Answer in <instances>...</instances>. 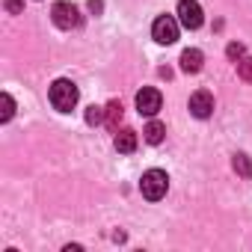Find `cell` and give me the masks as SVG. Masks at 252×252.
Wrapping results in <instances>:
<instances>
[{
	"label": "cell",
	"instance_id": "e0dca14e",
	"mask_svg": "<svg viewBox=\"0 0 252 252\" xmlns=\"http://www.w3.org/2000/svg\"><path fill=\"white\" fill-rule=\"evenodd\" d=\"M3 6L9 15H21L24 12V0H3Z\"/></svg>",
	"mask_w": 252,
	"mask_h": 252
},
{
	"label": "cell",
	"instance_id": "ac0fdd59",
	"mask_svg": "<svg viewBox=\"0 0 252 252\" xmlns=\"http://www.w3.org/2000/svg\"><path fill=\"white\" fill-rule=\"evenodd\" d=\"M89 9H92V12H95V15H98V12H101V9H104V3H101V0H89Z\"/></svg>",
	"mask_w": 252,
	"mask_h": 252
},
{
	"label": "cell",
	"instance_id": "5bb4252c",
	"mask_svg": "<svg viewBox=\"0 0 252 252\" xmlns=\"http://www.w3.org/2000/svg\"><path fill=\"white\" fill-rule=\"evenodd\" d=\"M237 74H240L243 80H249V83H252V57L237 60Z\"/></svg>",
	"mask_w": 252,
	"mask_h": 252
},
{
	"label": "cell",
	"instance_id": "52a82bcc",
	"mask_svg": "<svg viewBox=\"0 0 252 252\" xmlns=\"http://www.w3.org/2000/svg\"><path fill=\"white\" fill-rule=\"evenodd\" d=\"M187 107H190V113H193L196 119H208V116L214 113V95H211L208 89H196V92L190 95Z\"/></svg>",
	"mask_w": 252,
	"mask_h": 252
},
{
	"label": "cell",
	"instance_id": "6da1fadb",
	"mask_svg": "<svg viewBox=\"0 0 252 252\" xmlns=\"http://www.w3.org/2000/svg\"><path fill=\"white\" fill-rule=\"evenodd\" d=\"M48 98H51L54 110H60V113H71V110L77 107V98H80V92H77V86H74L71 80L60 77V80H54V83H51V89H48Z\"/></svg>",
	"mask_w": 252,
	"mask_h": 252
},
{
	"label": "cell",
	"instance_id": "30bf717a",
	"mask_svg": "<svg viewBox=\"0 0 252 252\" xmlns=\"http://www.w3.org/2000/svg\"><path fill=\"white\" fill-rule=\"evenodd\" d=\"M143 137H146L149 146H160L163 137H166V128H163L160 122H149V125H146V131H143Z\"/></svg>",
	"mask_w": 252,
	"mask_h": 252
},
{
	"label": "cell",
	"instance_id": "277c9868",
	"mask_svg": "<svg viewBox=\"0 0 252 252\" xmlns=\"http://www.w3.org/2000/svg\"><path fill=\"white\" fill-rule=\"evenodd\" d=\"M152 36H155L158 45H175V42H178V18H172V15H160V18H155V24H152Z\"/></svg>",
	"mask_w": 252,
	"mask_h": 252
},
{
	"label": "cell",
	"instance_id": "2e32d148",
	"mask_svg": "<svg viewBox=\"0 0 252 252\" xmlns=\"http://www.w3.org/2000/svg\"><path fill=\"white\" fill-rule=\"evenodd\" d=\"M225 54H228V57H231V60L237 63V60H243V57H246V48H243L240 42H231V45L225 48Z\"/></svg>",
	"mask_w": 252,
	"mask_h": 252
},
{
	"label": "cell",
	"instance_id": "8992f818",
	"mask_svg": "<svg viewBox=\"0 0 252 252\" xmlns=\"http://www.w3.org/2000/svg\"><path fill=\"white\" fill-rule=\"evenodd\" d=\"M160 107H163V98H160V92L155 86H143L137 92V110H140V116H158Z\"/></svg>",
	"mask_w": 252,
	"mask_h": 252
},
{
	"label": "cell",
	"instance_id": "7a4b0ae2",
	"mask_svg": "<svg viewBox=\"0 0 252 252\" xmlns=\"http://www.w3.org/2000/svg\"><path fill=\"white\" fill-rule=\"evenodd\" d=\"M166 190H169V175H166L163 169H149V172H143V178H140V193H143L149 202L163 199Z\"/></svg>",
	"mask_w": 252,
	"mask_h": 252
},
{
	"label": "cell",
	"instance_id": "3957f363",
	"mask_svg": "<svg viewBox=\"0 0 252 252\" xmlns=\"http://www.w3.org/2000/svg\"><path fill=\"white\" fill-rule=\"evenodd\" d=\"M51 18L60 30H74L80 27V9L74 3H68V0H57L54 9H51Z\"/></svg>",
	"mask_w": 252,
	"mask_h": 252
},
{
	"label": "cell",
	"instance_id": "ba28073f",
	"mask_svg": "<svg viewBox=\"0 0 252 252\" xmlns=\"http://www.w3.org/2000/svg\"><path fill=\"white\" fill-rule=\"evenodd\" d=\"M202 63H205V57H202L199 48H187V51L181 54V71H187V74L202 71Z\"/></svg>",
	"mask_w": 252,
	"mask_h": 252
},
{
	"label": "cell",
	"instance_id": "5b68a950",
	"mask_svg": "<svg viewBox=\"0 0 252 252\" xmlns=\"http://www.w3.org/2000/svg\"><path fill=\"white\" fill-rule=\"evenodd\" d=\"M178 24L187 27V30H199L205 24L202 6L196 3V0H181V3H178Z\"/></svg>",
	"mask_w": 252,
	"mask_h": 252
},
{
	"label": "cell",
	"instance_id": "9c48e42d",
	"mask_svg": "<svg viewBox=\"0 0 252 252\" xmlns=\"http://www.w3.org/2000/svg\"><path fill=\"white\" fill-rule=\"evenodd\" d=\"M116 152L119 155H131L134 149H137V131H131V128H125V131H119L116 134Z\"/></svg>",
	"mask_w": 252,
	"mask_h": 252
},
{
	"label": "cell",
	"instance_id": "9a60e30c",
	"mask_svg": "<svg viewBox=\"0 0 252 252\" xmlns=\"http://www.w3.org/2000/svg\"><path fill=\"white\" fill-rule=\"evenodd\" d=\"M101 122H104V110L92 104V107L86 110V125H101Z\"/></svg>",
	"mask_w": 252,
	"mask_h": 252
},
{
	"label": "cell",
	"instance_id": "7c38bea8",
	"mask_svg": "<svg viewBox=\"0 0 252 252\" xmlns=\"http://www.w3.org/2000/svg\"><path fill=\"white\" fill-rule=\"evenodd\" d=\"M231 166H234V172H237V175H243V178H252V160H249L246 155H234Z\"/></svg>",
	"mask_w": 252,
	"mask_h": 252
},
{
	"label": "cell",
	"instance_id": "4fadbf2b",
	"mask_svg": "<svg viewBox=\"0 0 252 252\" xmlns=\"http://www.w3.org/2000/svg\"><path fill=\"white\" fill-rule=\"evenodd\" d=\"M0 104H3V110H0V122H9V119L15 116V101H12V95L3 92V95H0Z\"/></svg>",
	"mask_w": 252,
	"mask_h": 252
},
{
	"label": "cell",
	"instance_id": "8fae6325",
	"mask_svg": "<svg viewBox=\"0 0 252 252\" xmlns=\"http://www.w3.org/2000/svg\"><path fill=\"white\" fill-rule=\"evenodd\" d=\"M104 122L110 131H119V122H122V104L119 101H110L107 110H104Z\"/></svg>",
	"mask_w": 252,
	"mask_h": 252
}]
</instances>
